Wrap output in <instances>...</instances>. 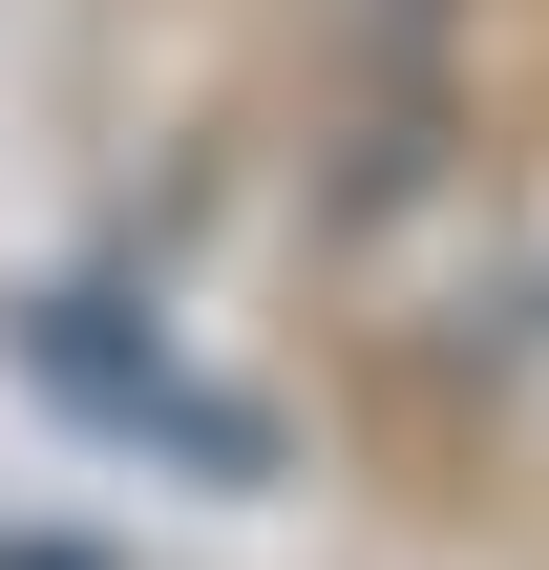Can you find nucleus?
Returning <instances> with one entry per match:
<instances>
[{"mask_svg":"<svg viewBox=\"0 0 549 570\" xmlns=\"http://www.w3.org/2000/svg\"><path fill=\"white\" fill-rule=\"evenodd\" d=\"M21 360H42L106 444H169V465H212V487H254V465H275V423H254L233 381H190L169 338H106V296H21Z\"/></svg>","mask_w":549,"mask_h":570,"instance_id":"f257e3e1","label":"nucleus"}]
</instances>
